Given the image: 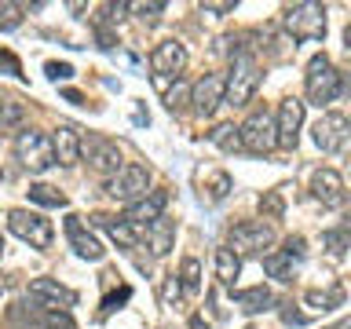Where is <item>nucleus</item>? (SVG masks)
I'll return each mask as SVG.
<instances>
[{"label": "nucleus", "mask_w": 351, "mask_h": 329, "mask_svg": "<svg viewBox=\"0 0 351 329\" xmlns=\"http://www.w3.org/2000/svg\"><path fill=\"white\" fill-rule=\"evenodd\" d=\"M51 150H55V164H77L81 161V132L73 125H59L51 136Z\"/></svg>", "instance_id": "obj_18"}, {"label": "nucleus", "mask_w": 351, "mask_h": 329, "mask_svg": "<svg viewBox=\"0 0 351 329\" xmlns=\"http://www.w3.org/2000/svg\"><path fill=\"white\" fill-rule=\"evenodd\" d=\"M274 245V227L263 223V219H245V223L230 227V238H227V249L234 256H267V249Z\"/></svg>", "instance_id": "obj_4"}, {"label": "nucleus", "mask_w": 351, "mask_h": 329, "mask_svg": "<svg viewBox=\"0 0 351 329\" xmlns=\"http://www.w3.org/2000/svg\"><path fill=\"white\" fill-rule=\"evenodd\" d=\"M191 329H208V322H205L202 315H194V318H191Z\"/></svg>", "instance_id": "obj_45"}, {"label": "nucleus", "mask_w": 351, "mask_h": 329, "mask_svg": "<svg viewBox=\"0 0 351 329\" xmlns=\"http://www.w3.org/2000/svg\"><path fill=\"white\" fill-rule=\"evenodd\" d=\"M234 300H238V307L245 315H260V311H267V307H271L274 296H271L267 285H252V289H238Z\"/></svg>", "instance_id": "obj_21"}, {"label": "nucleus", "mask_w": 351, "mask_h": 329, "mask_svg": "<svg viewBox=\"0 0 351 329\" xmlns=\"http://www.w3.org/2000/svg\"><path fill=\"white\" fill-rule=\"evenodd\" d=\"M260 62L249 48H238L230 55V70L223 73V103L230 106H249L260 88Z\"/></svg>", "instance_id": "obj_1"}, {"label": "nucleus", "mask_w": 351, "mask_h": 329, "mask_svg": "<svg viewBox=\"0 0 351 329\" xmlns=\"http://www.w3.org/2000/svg\"><path fill=\"white\" fill-rule=\"evenodd\" d=\"M62 95H66V99H70V103H77V106H81V103H84V95H81V92H73V88H66V92H62Z\"/></svg>", "instance_id": "obj_44"}, {"label": "nucleus", "mask_w": 351, "mask_h": 329, "mask_svg": "<svg viewBox=\"0 0 351 329\" xmlns=\"http://www.w3.org/2000/svg\"><path fill=\"white\" fill-rule=\"evenodd\" d=\"M150 66L158 70V77H180L186 66V48L180 40H161L150 55Z\"/></svg>", "instance_id": "obj_16"}, {"label": "nucleus", "mask_w": 351, "mask_h": 329, "mask_svg": "<svg viewBox=\"0 0 351 329\" xmlns=\"http://www.w3.org/2000/svg\"><path fill=\"white\" fill-rule=\"evenodd\" d=\"M66 238H70V245H73V252H77L81 260H92V263H95V260L106 256V249L99 245V238L84 227V219L77 216V212L66 216Z\"/></svg>", "instance_id": "obj_14"}, {"label": "nucleus", "mask_w": 351, "mask_h": 329, "mask_svg": "<svg viewBox=\"0 0 351 329\" xmlns=\"http://www.w3.org/2000/svg\"><path fill=\"white\" fill-rule=\"evenodd\" d=\"M0 62H4V66H8V70H11V73H15V77H22V70H19V62H15V55H8V51H0Z\"/></svg>", "instance_id": "obj_41"}, {"label": "nucleus", "mask_w": 351, "mask_h": 329, "mask_svg": "<svg viewBox=\"0 0 351 329\" xmlns=\"http://www.w3.org/2000/svg\"><path fill=\"white\" fill-rule=\"evenodd\" d=\"M208 139H213L219 150H241V147H238V128H234V125H216L213 132H208Z\"/></svg>", "instance_id": "obj_29"}, {"label": "nucleus", "mask_w": 351, "mask_h": 329, "mask_svg": "<svg viewBox=\"0 0 351 329\" xmlns=\"http://www.w3.org/2000/svg\"><path fill=\"white\" fill-rule=\"evenodd\" d=\"M26 296H29V304L40 307L44 315L48 311H70V307L77 304V293L70 289V285L55 282V278H33Z\"/></svg>", "instance_id": "obj_10"}, {"label": "nucleus", "mask_w": 351, "mask_h": 329, "mask_svg": "<svg viewBox=\"0 0 351 329\" xmlns=\"http://www.w3.org/2000/svg\"><path fill=\"white\" fill-rule=\"evenodd\" d=\"M22 125H26V106L19 99H0V136L22 132Z\"/></svg>", "instance_id": "obj_23"}, {"label": "nucleus", "mask_w": 351, "mask_h": 329, "mask_svg": "<svg viewBox=\"0 0 351 329\" xmlns=\"http://www.w3.org/2000/svg\"><path fill=\"white\" fill-rule=\"evenodd\" d=\"M128 296H132V289H128V285H121V289H117V293H110V296H106V300H103V315H110V311H114V307H117V304H125V300H128Z\"/></svg>", "instance_id": "obj_37"}, {"label": "nucleus", "mask_w": 351, "mask_h": 329, "mask_svg": "<svg viewBox=\"0 0 351 329\" xmlns=\"http://www.w3.org/2000/svg\"><path fill=\"white\" fill-rule=\"evenodd\" d=\"M128 11H132V15H139L143 22H158L165 4H161V0H147V4H128Z\"/></svg>", "instance_id": "obj_34"}, {"label": "nucleus", "mask_w": 351, "mask_h": 329, "mask_svg": "<svg viewBox=\"0 0 351 329\" xmlns=\"http://www.w3.org/2000/svg\"><path fill=\"white\" fill-rule=\"evenodd\" d=\"M260 212H263V219H282V212H285V202H282V191H267L260 197Z\"/></svg>", "instance_id": "obj_30"}, {"label": "nucleus", "mask_w": 351, "mask_h": 329, "mask_svg": "<svg viewBox=\"0 0 351 329\" xmlns=\"http://www.w3.org/2000/svg\"><path fill=\"white\" fill-rule=\"evenodd\" d=\"M304 92H307V103L315 106H326L333 103V99L344 92V73L337 70L333 62H329V55H315L311 62H307V73H304ZM304 103V106H307Z\"/></svg>", "instance_id": "obj_2"}, {"label": "nucleus", "mask_w": 351, "mask_h": 329, "mask_svg": "<svg viewBox=\"0 0 351 329\" xmlns=\"http://www.w3.org/2000/svg\"><path fill=\"white\" fill-rule=\"evenodd\" d=\"M311 194H315V202H322L326 208H340V205L348 202L344 180H340L337 169H318L311 175Z\"/></svg>", "instance_id": "obj_15"}, {"label": "nucleus", "mask_w": 351, "mask_h": 329, "mask_svg": "<svg viewBox=\"0 0 351 329\" xmlns=\"http://www.w3.org/2000/svg\"><path fill=\"white\" fill-rule=\"evenodd\" d=\"M0 252H4V238H0Z\"/></svg>", "instance_id": "obj_47"}, {"label": "nucleus", "mask_w": 351, "mask_h": 329, "mask_svg": "<svg viewBox=\"0 0 351 329\" xmlns=\"http://www.w3.org/2000/svg\"><path fill=\"white\" fill-rule=\"evenodd\" d=\"M44 73H48L51 81H70V77H73V66H70V62H44Z\"/></svg>", "instance_id": "obj_36"}, {"label": "nucleus", "mask_w": 351, "mask_h": 329, "mask_svg": "<svg viewBox=\"0 0 351 329\" xmlns=\"http://www.w3.org/2000/svg\"><path fill=\"white\" fill-rule=\"evenodd\" d=\"M238 4L234 0H205L202 11H208V15H227V11H234Z\"/></svg>", "instance_id": "obj_38"}, {"label": "nucleus", "mask_w": 351, "mask_h": 329, "mask_svg": "<svg viewBox=\"0 0 351 329\" xmlns=\"http://www.w3.org/2000/svg\"><path fill=\"white\" fill-rule=\"evenodd\" d=\"M300 125H304V103L300 99H282L278 103V117H274V136H278V147L296 150L300 143Z\"/></svg>", "instance_id": "obj_12"}, {"label": "nucleus", "mask_w": 351, "mask_h": 329, "mask_svg": "<svg viewBox=\"0 0 351 329\" xmlns=\"http://www.w3.org/2000/svg\"><path fill=\"white\" fill-rule=\"evenodd\" d=\"M99 48H114V33L110 29H99Z\"/></svg>", "instance_id": "obj_43"}, {"label": "nucleus", "mask_w": 351, "mask_h": 329, "mask_svg": "<svg viewBox=\"0 0 351 329\" xmlns=\"http://www.w3.org/2000/svg\"><path fill=\"white\" fill-rule=\"evenodd\" d=\"M307 307H315V311H329V307H340L344 304V285H329V289H311L304 296Z\"/></svg>", "instance_id": "obj_25"}, {"label": "nucleus", "mask_w": 351, "mask_h": 329, "mask_svg": "<svg viewBox=\"0 0 351 329\" xmlns=\"http://www.w3.org/2000/svg\"><path fill=\"white\" fill-rule=\"evenodd\" d=\"M238 147L245 154H256V158H263V154H271L274 147H278L274 117L267 114V110H252V114L238 125Z\"/></svg>", "instance_id": "obj_5"}, {"label": "nucleus", "mask_w": 351, "mask_h": 329, "mask_svg": "<svg viewBox=\"0 0 351 329\" xmlns=\"http://www.w3.org/2000/svg\"><path fill=\"white\" fill-rule=\"evenodd\" d=\"M176 282H180L183 293H197V289H202V263H197L194 256H186L180 274H176Z\"/></svg>", "instance_id": "obj_28"}, {"label": "nucleus", "mask_w": 351, "mask_h": 329, "mask_svg": "<svg viewBox=\"0 0 351 329\" xmlns=\"http://www.w3.org/2000/svg\"><path fill=\"white\" fill-rule=\"evenodd\" d=\"M333 329H351V322H348V318H340V322H337Z\"/></svg>", "instance_id": "obj_46"}, {"label": "nucleus", "mask_w": 351, "mask_h": 329, "mask_svg": "<svg viewBox=\"0 0 351 329\" xmlns=\"http://www.w3.org/2000/svg\"><path fill=\"white\" fill-rule=\"evenodd\" d=\"M322 241H326V249L333 252V256L340 260L348 252V227H337V230H326L322 234Z\"/></svg>", "instance_id": "obj_32"}, {"label": "nucleus", "mask_w": 351, "mask_h": 329, "mask_svg": "<svg viewBox=\"0 0 351 329\" xmlns=\"http://www.w3.org/2000/svg\"><path fill=\"white\" fill-rule=\"evenodd\" d=\"M348 136H351V125L344 114H322L311 128V139L322 154H340L348 147Z\"/></svg>", "instance_id": "obj_11"}, {"label": "nucleus", "mask_w": 351, "mask_h": 329, "mask_svg": "<svg viewBox=\"0 0 351 329\" xmlns=\"http://www.w3.org/2000/svg\"><path fill=\"white\" fill-rule=\"evenodd\" d=\"M0 293H4V285H0Z\"/></svg>", "instance_id": "obj_48"}, {"label": "nucleus", "mask_w": 351, "mask_h": 329, "mask_svg": "<svg viewBox=\"0 0 351 329\" xmlns=\"http://www.w3.org/2000/svg\"><path fill=\"white\" fill-rule=\"evenodd\" d=\"M282 318H285V326H304V322H307V318H304L300 311H285Z\"/></svg>", "instance_id": "obj_42"}, {"label": "nucleus", "mask_w": 351, "mask_h": 329, "mask_svg": "<svg viewBox=\"0 0 351 329\" xmlns=\"http://www.w3.org/2000/svg\"><path fill=\"white\" fill-rule=\"evenodd\" d=\"M29 202H37L44 208H66V194L59 186H48V183H33L29 186Z\"/></svg>", "instance_id": "obj_27"}, {"label": "nucleus", "mask_w": 351, "mask_h": 329, "mask_svg": "<svg viewBox=\"0 0 351 329\" xmlns=\"http://www.w3.org/2000/svg\"><path fill=\"white\" fill-rule=\"evenodd\" d=\"M165 202H169V194H165V191H154V194H147V197H139V202H132L128 212H125V223L139 227V230L150 227L154 219L165 212Z\"/></svg>", "instance_id": "obj_17"}, {"label": "nucleus", "mask_w": 351, "mask_h": 329, "mask_svg": "<svg viewBox=\"0 0 351 329\" xmlns=\"http://www.w3.org/2000/svg\"><path fill=\"white\" fill-rule=\"evenodd\" d=\"M282 26L293 40H322L326 37V8L315 4V0L289 4L282 15Z\"/></svg>", "instance_id": "obj_3"}, {"label": "nucleus", "mask_w": 351, "mask_h": 329, "mask_svg": "<svg viewBox=\"0 0 351 329\" xmlns=\"http://www.w3.org/2000/svg\"><path fill=\"white\" fill-rule=\"evenodd\" d=\"M230 175L223 172V169H216V172H208V183L202 186V202L205 205H216V202H223V197L230 194Z\"/></svg>", "instance_id": "obj_24"}, {"label": "nucleus", "mask_w": 351, "mask_h": 329, "mask_svg": "<svg viewBox=\"0 0 351 329\" xmlns=\"http://www.w3.org/2000/svg\"><path fill=\"white\" fill-rule=\"evenodd\" d=\"M238 274H241V260H238L227 245H219V249H216V278H219V285L234 289Z\"/></svg>", "instance_id": "obj_22"}, {"label": "nucleus", "mask_w": 351, "mask_h": 329, "mask_svg": "<svg viewBox=\"0 0 351 329\" xmlns=\"http://www.w3.org/2000/svg\"><path fill=\"white\" fill-rule=\"evenodd\" d=\"M191 103L197 114H205V117H213L219 103H223V73H205L202 81H194L191 84Z\"/></svg>", "instance_id": "obj_13"}, {"label": "nucleus", "mask_w": 351, "mask_h": 329, "mask_svg": "<svg viewBox=\"0 0 351 329\" xmlns=\"http://www.w3.org/2000/svg\"><path fill=\"white\" fill-rule=\"evenodd\" d=\"M161 296H165V304H180L183 289H180V282H176V274H172V278H165V289H161Z\"/></svg>", "instance_id": "obj_39"}, {"label": "nucleus", "mask_w": 351, "mask_h": 329, "mask_svg": "<svg viewBox=\"0 0 351 329\" xmlns=\"http://www.w3.org/2000/svg\"><path fill=\"white\" fill-rule=\"evenodd\" d=\"M293 256H285V252L278 249V252H267V256H263V271L271 274V278H278V282H289L293 278Z\"/></svg>", "instance_id": "obj_26"}, {"label": "nucleus", "mask_w": 351, "mask_h": 329, "mask_svg": "<svg viewBox=\"0 0 351 329\" xmlns=\"http://www.w3.org/2000/svg\"><path fill=\"white\" fill-rule=\"evenodd\" d=\"M282 252H285V256H293V260H300L304 252H307V241H304L300 234H296V238H289V241H285V249H282Z\"/></svg>", "instance_id": "obj_40"}, {"label": "nucleus", "mask_w": 351, "mask_h": 329, "mask_svg": "<svg viewBox=\"0 0 351 329\" xmlns=\"http://www.w3.org/2000/svg\"><path fill=\"white\" fill-rule=\"evenodd\" d=\"M143 238H147V249L154 252V256H169V249L176 245V223L158 216L150 227H143Z\"/></svg>", "instance_id": "obj_19"}, {"label": "nucleus", "mask_w": 351, "mask_h": 329, "mask_svg": "<svg viewBox=\"0 0 351 329\" xmlns=\"http://www.w3.org/2000/svg\"><path fill=\"white\" fill-rule=\"evenodd\" d=\"M40 329H77V322L70 318V311H48L40 318Z\"/></svg>", "instance_id": "obj_33"}, {"label": "nucleus", "mask_w": 351, "mask_h": 329, "mask_svg": "<svg viewBox=\"0 0 351 329\" xmlns=\"http://www.w3.org/2000/svg\"><path fill=\"white\" fill-rule=\"evenodd\" d=\"M81 158L92 164V172L106 175V180L121 169V164H125L121 147L114 139H106V136H81Z\"/></svg>", "instance_id": "obj_9"}, {"label": "nucleus", "mask_w": 351, "mask_h": 329, "mask_svg": "<svg viewBox=\"0 0 351 329\" xmlns=\"http://www.w3.org/2000/svg\"><path fill=\"white\" fill-rule=\"evenodd\" d=\"M186 103H191V88L180 84V81H172V88L165 92V106H169L172 114H180V110H183Z\"/></svg>", "instance_id": "obj_31"}, {"label": "nucleus", "mask_w": 351, "mask_h": 329, "mask_svg": "<svg viewBox=\"0 0 351 329\" xmlns=\"http://www.w3.org/2000/svg\"><path fill=\"white\" fill-rule=\"evenodd\" d=\"M22 26V8L19 4H0V29Z\"/></svg>", "instance_id": "obj_35"}, {"label": "nucleus", "mask_w": 351, "mask_h": 329, "mask_svg": "<svg viewBox=\"0 0 351 329\" xmlns=\"http://www.w3.org/2000/svg\"><path fill=\"white\" fill-rule=\"evenodd\" d=\"M15 158L19 164L26 172L33 175H40V172H48L51 164H55V150H51V136H44V132H19V139H15Z\"/></svg>", "instance_id": "obj_6"}, {"label": "nucleus", "mask_w": 351, "mask_h": 329, "mask_svg": "<svg viewBox=\"0 0 351 329\" xmlns=\"http://www.w3.org/2000/svg\"><path fill=\"white\" fill-rule=\"evenodd\" d=\"M95 223L106 230L110 238L117 241L121 249H136L139 241H143V230L139 227H132V223H125V219H110V216H95Z\"/></svg>", "instance_id": "obj_20"}, {"label": "nucleus", "mask_w": 351, "mask_h": 329, "mask_svg": "<svg viewBox=\"0 0 351 329\" xmlns=\"http://www.w3.org/2000/svg\"><path fill=\"white\" fill-rule=\"evenodd\" d=\"M8 227H11V234L22 238L29 249H51V241H55L51 223L40 212H29V208H11V212H8Z\"/></svg>", "instance_id": "obj_7"}, {"label": "nucleus", "mask_w": 351, "mask_h": 329, "mask_svg": "<svg viewBox=\"0 0 351 329\" xmlns=\"http://www.w3.org/2000/svg\"><path fill=\"white\" fill-rule=\"evenodd\" d=\"M150 191V172L143 164H121V169L106 180V194L117 197V202H139Z\"/></svg>", "instance_id": "obj_8"}]
</instances>
